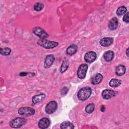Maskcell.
<instances>
[{"label": "cell", "instance_id": "11", "mask_svg": "<svg viewBox=\"0 0 129 129\" xmlns=\"http://www.w3.org/2000/svg\"><path fill=\"white\" fill-rule=\"evenodd\" d=\"M39 128L42 129H45L47 128L50 125V120L48 118L43 117L41 118L38 123Z\"/></svg>", "mask_w": 129, "mask_h": 129}, {"label": "cell", "instance_id": "14", "mask_svg": "<svg viewBox=\"0 0 129 129\" xmlns=\"http://www.w3.org/2000/svg\"><path fill=\"white\" fill-rule=\"evenodd\" d=\"M45 97H46L45 94H44L43 93L36 95L34 96L32 99V102L34 104L38 103L39 102H40L45 99Z\"/></svg>", "mask_w": 129, "mask_h": 129}, {"label": "cell", "instance_id": "9", "mask_svg": "<svg viewBox=\"0 0 129 129\" xmlns=\"http://www.w3.org/2000/svg\"><path fill=\"white\" fill-rule=\"evenodd\" d=\"M116 95V92L109 89L104 90L102 92V96L104 99H109L114 97Z\"/></svg>", "mask_w": 129, "mask_h": 129}, {"label": "cell", "instance_id": "6", "mask_svg": "<svg viewBox=\"0 0 129 129\" xmlns=\"http://www.w3.org/2000/svg\"><path fill=\"white\" fill-rule=\"evenodd\" d=\"M88 70V65L85 63L81 64L78 68L77 71V75L79 78L81 79H84L86 75Z\"/></svg>", "mask_w": 129, "mask_h": 129}, {"label": "cell", "instance_id": "27", "mask_svg": "<svg viewBox=\"0 0 129 129\" xmlns=\"http://www.w3.org/2000/svg\"><path fill=\"white\" fill-rule=\"evenodd\" d=\"M68 90H69L68 88L67 87H63L61 89V95H66L67 93Z\"/></svg>", "mask_w": 129, "mask_h": 129}, {"label": "cell", "instance_id": "30", "mask_svg": "<svg viewBox=\"0 0 129 129\" xmlns=\"http://www.w3.org/2000/svg\"><path fill=\"white\" fill-rule=\"evenodd\" d=\"M128 48H127L126 50V55L127 57H128Z\"/></svg>", "mask_w": 129, "mask_h": 129}, {"label": "cell", "instance_id": "23", "mask_svg": "<svg viewBox=\"0 0 129 129\" xmlns=\"http://www.w3.org/2000/svg\"><path fill=\"white\" fill-rule=\"evenodd\" d=\"M94 104L93 103H90L86 106L85 111L87 113H91L94 111Z\"/></svg>", "mask_w": 129, "mask_h": 129}, {"label": "cell", "instance_id": "7", "mask_svg": "<svg viewBox=\"0 0 129 129\" xmlns=\"http://www.w3.org/2000/svg\"><path fill=\"white\" fill-rule=\"evenodd\" d=\"M32 31L35 35L38 36L40 38H45L48 37V34H47V33L41 27H35L33 28Z\"/></svg>", "mask_w": 129, "mask_h": 129}, {"label": "cell", "instance_id": "10", "mask_svg": "<svg viewBox=\"0 0 129 129\" xmlns=\"http://www.w3.org/2000/svg\"><path fill=\"white\" fill-rule=\"evenodd\" d=\"M55 60V58L53 55L48 54L47 55L45 59L44 67L45 69L50 68L53 63Z\"/></svg>", "mask_w": 129, "mask_h": 129}, {"label": "cell", "instance_id": "19", "mask_svg": "<svg viewBox=\"0 0 129 129\" xmlns=\"http://www.w3.org/2000/svg\"><path fill=\"white\" fill-rule=\"evenodd\" d=\"M69 61L67 58H64L63 59L60 69V72L61 73H63L68 70L69 67Z\"/></svg>", "mask_w": 129, "mask_h": 129}, {"label": "cell", "instance_id": "16", "mask_svg": "<svg viewBox=\"0 0 129 129\" xmlns=\"http://www.w3.org/2000/svg\"><path fill=\"white\" fill-rule=\"evenodd\" d=\"M78 50V46L75 44H72L70 45L67 49V53L69 55L75 54Z\"/></svg>", "mask_w": 129, "mask_h": 129}, {"label": "cell", "instance_id": "24", "mask_svg": "<svg viewBox=\"0 0 129 129\" xmlns=\"http://www.w3.org/2000/svg\"><path fill=\"white\" fill-rule=\"evenodd\" d=\"M44 7V5L42 3L37 2L35 3L33 6L34 10L36 11H41Z\"/></svg>", "mask_w": 129, "mask_h": 129}, {"label": "cell", "instance_id": "20", "mask_svg": "<svg viewBox=\"0 0 129 129\" xmlns=\"http://www.w3.org/2000/svg\"><path fill=\"white\" fill-rule=\"evenodd\" d=\"M121 84V80L117 79H112L109 82V85L112 88L118 87Z\"/></svg>", "mask_w": 129, "mask_h": 129}, {"label": "cell", "instance_id": "5", "mask_svg": "<svg viewBox=\"0 0 129 129\" xmlns=\"http://www.w3.org/2000/svg\"><path fill=\"white\" fill-rule=\"evenodd\" d=\"M18 112L19 114L21 115H33L35 114V111L31 107H23L20 108L18 110Z\"/></svg>", "mask_w": 129, "mask_h": 129}, {"label": "cell", "instance_id": "29", "mask_svg": "<svg viewBox=\"0 0 129 129\" xmlns=\"http://www.w3.org/2000/svg\"><path fill=\"white\" fill-rule=\"evenodd\" d=\"M105 107L104 105H102L100 108V110L102 112H104L105 111Z\"/></svg>", "mask_w": 129, "mask_h": 129}, {"label": "cell", "instance_id": "17", "mask_svg": "<svg viewBox=\"0 0 129 129\" xmlns=\"http://www.w3.org/2000/svg\"><path fill=\"white\" fill-rule=\"evenodd\" d=\"M114 56V52L111 50L107 51L104 54V58L106 61H111Z\"/></svg>", "mask_w": 129, "mask_h": 129}, {"label": "cell", "instance_id": "8", "mask_svg": "<svg viewBox=\"0 0 129 129\" xmlns=\"http://www.w3.org/2000/svg\"><path fill=\"white\" fill-rule=\"evenodd\" d=\"M97 58V54L94 51H89L87 52L84 56V59L86 62L91 63L95 60Z\"/></svg>", "mask_w": 129, "mask_h": 129}, {"label": "cell", "instance_id": "13", "mask_svg": "<svg viewBox=\"0 0 129 129\" xmlns=\"http://www.w3.org/2000/svg\"><path fill=\"white\" fill-rule=\"evenodd\" d=\"M118 20L116 17L112 18L109 21L108 24V28L111 30H115L118 26Z\"/></svg>", "mask_w": 129, "mask_h": 129}, {"label": "cell", "instance_id": "18", "mask_svg": "<svg viewBox=\"0 0 129 129\" xmlns=\"http://www.w3.org/2000/svg\"><path fill=\"white\" fill-rule=\"evenodd\" d=\"M126 71V68L124 66L122 65V64H119L118 65L116 68V70L115 72L117 75L118 76H122L123 75Z\"/></svg>", "mask_w": 129, "mask_h": 129}, {"label": "cell", "instance_id": "12", "mask_svg": "<svg viewBox=\"0 0 129 129\" xmlns=\"http://www.w3.org/2000/svg\"><path fill=\"white\" fill-rule=\"evenodd\" d=\"M113 42V38L112 37H104L102 38L100 41V44L104 47L108 46Z\"/></svg>", "mask_w": 129, "mask_h": 129}, {"label": "cell", "instance_id": "3", "mask_svg": "<svg viewBox=\"0 0 129 129\" xmlns=\"http://www.w3.org/2000/svg\"><path fill=\"white\" fill-rule=\"evenodd\" d=\"M26 119L24 117H16L10 122V125L13 128H19L24 125L26 122Z\"/></svg>", "mask_w": 129, "mask_h": 129}, {"label": "cell", "instance_id": "4", "mask_svg": "<svg viewBox=\"0 0 129 129\" xmlns=\"http://www.w3.org/2000/svg\"><path fill=\"white\" fill-rule=\"evenodd\" d=\"M57 108V103L55 101H51L48 102L45 108V112L47 114H52L54 112Z\"/></svg>", "mask_w": 129, "mask_h": 129}, {"label": "cell", "instance_id": "28", "mask_svg": "<svg viewBox=\"0 0 129 129\" xmlns=\"http://www.w3.org/2000/svg\"><path fill=\"white\" fill-rule=\"evenodd\" d=\"M27 75V73L26 72H21L19 74V75L21 76H26Z\"/></svg>", "mask_w": 129, "mask_h": 129}, {"label": "cell", "instance_id": "26", "mask_svg": "<svg viewBox=\"0 0 129 129\" xmlns=\"http://www.w3.org/2000/svg\"><path fill=\"white\" fill-rule=\"evenodd\" d=\"M122 20L124 22L128 23V22H129V19H128V12H126L124 16L123 17V18H122Z\"/></svg>", "mask_w": 129, "mask_h": 129}, {"label": "cell", "instance_id": "15", "mask_svg": "<svg viewBox=\"0 0 129 129\" xmlns=\"http://www.w3.org/2000/svg\"><path fill=\"white\" fill-rule=\"evenodd\" d=\"M102 79H103V76L101 74H99V73L97 74L91 78V83L94 85H97L100 83H101V82L102 80Z\"/></svg>", "mask_w": 129, "mask_h": 129}, {"label": "cell", "instance_id": "2", "mask_svg": "<svg viewBox=\"0 0 129 129\" xmlns=\"http://www.w3.org/2000/svg\"><path fill=\"white\" fill-rule=\"evenodd\" d=\"M92 93V89L89 87H85L81 89L78 93L77 96L79 100L85 101L90 96Z\"/></svg>", "mask_w": 129, "mask_h": 129}, {"label": "cell", "instance_id": "22", "mask_svg": "<svg viewBox=\"0 0 129 129\" xmlns=\"http://www.w3.org/2000/svg\"><path fill=\"white\" fill-rule=\"evenodd\" d=\"M127 12V9L125 6H121L119 7L116 12L117 15L121 16L123 14H125Z\"/></svg>", "mask_w": 129, "mask_h": 129}, {"label": "cell", "instance_id": "25", "mask_svg": "<svg viewBox=\"0 0 129 129\" xmlns=\"http://www.w3.org/2000/svg\"><path fill=\"white\" fill-rule=\"evenodd\" d=\"M11 49L9 47H5L4 48H1V54L3 55L7 56L11 53Z\"/></svg>", "mask_w": 129, "mask_h": 129}, {"label": "cell", "instance_id": "1", "mask_svg": "<svg viewBox=\"0 0 129 129\" xmlns=\"http://www.w3.org/2000/svg\"><path fill=\"white\" fill-rule=\"evenodd\" d=\"M37 44L45 49H52L57 46L58 45V42L48 40L45 38L39 39L37 41Z\"/></svg>", "mask_w": 129, "mask_h": 129}, {"label": "cell", "instance_id": "21", "mask_svg": "<svg viewBox=\"0 0 129 129\" xmlns=\"http://www.w3.org/2000/svg\"><path fill=\"white\" fill-rule=\"evenodd\" d=\"M60 127L61 129H68V128H74V124L70 121H63L62 122L60 125Z\"/></svg>", "mask_w": 129, "mask_h": 129}]
</instances>
